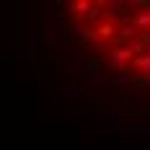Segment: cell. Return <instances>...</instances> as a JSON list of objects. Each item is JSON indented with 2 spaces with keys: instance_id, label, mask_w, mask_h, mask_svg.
I'll use <instances>...</instances> for the list:
<instances>
[{
  "instance_id": "obj_3",
  "label": "cell",
  "mask_w": 150,
  "mask_h": 150,
  "mask_svg": "<svg viewBox=\"0 0 150 150\" xmlns=\"http://www.w3.org/2000/svg\"><path fill=\"white\" fill-rule=\"evenodd\" d=\"M98 16H101V8H98V5H88V11L80 16V18H86V21H96Z\"/></svg>"
},
{
  "instance_id": "obj_1",
  "label": "cell",
  "mask_w": 150,
  "mask_h": 150,
  "mask_svg": "<svg viewBox=\"0 0 150 150\" xmlns=\"http://www.w3.org/2000/svg\"><path fill=\"white\" fill-rule=\"evenodd\" d=\"M111 60H114V62L135 60V54H132V49H129V47H127V49H114V52H111Z\"/></svg>"
},
{
  "instance_id": "obj_5",
  "label": "cell",
  "mask_w": 150,
  "mask_h": 150,
  "mask_svg": "<svg viewBox=\"0 0 150 150\" xmlns=\"http://www.w3.org/2000/svg\"><path fill=\"white\" fill-rule=\"evenodd\" d=\"M83 42H88V44H98V34L93 29H86L83 31Z\"/></svg>"
},
{
  "instance_id": "obj_2",
  "label": "cell",
  "mask_w": 150,
  "mask_h": 150,
  "mask_svg": "<svg viewBox=\"0 0 150 150\" xmlns=\"http://www.w3.org/2000/svg\"><path fill=\"white\" fill-rule=\"evenodd\" d=\"M132 21H135V26H140V29H150V11H145V13H137Z\"/></svg>"
},
{
  "instance_id": "obj_7",
  "label": "cell",
  "mask_w": 150,
  "mask_h": 150,
  "mask_svg": "<svg viewBox=\"0 0 150 150\" xmlns=\"http://www.w3.org/2000/svg\"><path fill=\"white\" fill-rule=\"evenodd\" d=\"M129 36H137L135 26H122V29H119V42H122V39H129Z\"/></svg>"
},
{
  "instance_id": "obj_6",
  "label": "cell",
  "mask_w": 150,
  "mask_h": 150,
  "mask_svg": "<svg viewBox=\"0 0 150 150\" xmlns=\"http://www.w3.org/2000/svg\"><path fill=\"white\" fill-rule=\"evenodd\" d=\"M114 26H111V23H104V26H98V31H96V34H98V39H101V36H114Z\"/></svg>"
},
{
  "instance_id": "obj_4",
  "label": "cell",
  "mask_w": 150,
  "mask_h": 150,
  "mask_svg": "<svg viewBox=\"0 0 150 150\" xmlns=\"http://www.w3.org/2000/svg\"><path fill=\"white\" fill-rule=\"evenodd\" d=\"M135 67H140V70H150V54H142V57H135Z\"/></svg>"
}]
</instances>
